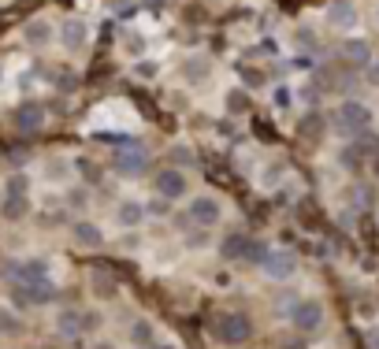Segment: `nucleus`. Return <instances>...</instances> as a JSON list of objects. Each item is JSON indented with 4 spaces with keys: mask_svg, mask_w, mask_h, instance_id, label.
I'll use <instances>...</instances> for the list:
<instances>
[{
    "mask_svg": "<svg viewBox=\"0 0 379 349\" xmlns=\"http://www.w3.org/2000/svg\"><path fill=\"white\" fill-rule=\"evenodd\" d=\"M264 256H268V245L257 242V238H249V234H227L224 238V260H230V264H257V268H261Z\"/></svg>",
    "mask_w": 379,
    "mask_h": 349,
    "instance_id": "1",
    "label": "nucleus"
},
{
    "mask_svg": "<svg viewBox=\"0 0 379 349\" xmlns=\"http://www.w3.org/2000/svg\"><path fill=\"white\" fill-rule=\"evenodd\" d=\"M212 330H216V338L224 346H242V342L253 338V319H249L246 312H224Z\"/></svg>",
    "mask_w": 379,
    "mask_h": 349,
    "instance_id": "2",
    "label": "nucleus"
},
{
    "mask_svg": "<svg viewBox=\"0 0 379 349\" xmlns=\"http://www.w3.org/2000/svg\"><path fill=\"white\" fill-rule=\"evenodd\" d=\"M335 126L342 134H365L372 126V108L360 104V100H342L335 112Z\"/></svg>",
    "mask_w": 379,
    "mask_h": 349,
    "instance_id": "3",
    "label": "nucleus"
},
{
    "mask_svg": "<svg viewBox=\"0 0 379 349\" xmlns=\"http://www.w3.org/2000/svg\"><path fill=\"white\" fill-rule=\"evenodd\" d=\"M12 293L19 305H49V301L60 297V286L52 279H30V282H15Z\"/></svg>",
    "mask_w": 379,
    "mask_h": 349,
    "instance_id": "4",
    "label": "nucleus"
},
{
    "mask_svg": "<svg viewBox=\"0 0 379 349\" xmlns=\"http://www.w3.org/2000/svg\"><path fill=\"white\" fill-rule=\"evenodd\" d=\"M112 168L123 174V179H138V174H145V168H149V156H145L142 145H123V149H116V156H112Z\"/></svg>",
    "mask_w": 379,
    "mask_h": 349,
    "instance_id": "5",
    "label": "nucleus"
},
{
    "mask_svg": "<svg viewBox=\"0 0 379 349\" xmlns=\"http://www.w3.org/2000/svg\"><path fill=\"white\" fill-rule=\"evenodd\" d=\"M261 271L268 279H290V275L298 271V256L290 249H268V256L261 260Z\"/></svg>",
    "mask_w": 379,
    "mask_h": 349,
    "instance_id": "6",
    "label": "nucleus"
},
{
    "mask_svg": "<svg viewBox=\"0 0 379 349\" xmlns=\"http://www.w3.org/2000/svg\"><path fill=\"white\" fill-rule=\"evenodd\" d=\"M97 327V316L94 312H82V308H63L56 316V330L63 338H75L82 330H94Z\"/></svg>",
    "mask_w": 379,
    "mask_h": 349,
    "instance_id": "7",
    "label": "nucleus"
},
{
    "mask_svg": "<svg viewBox=\"0 0 379 349\" xmlns=\"http://www.w3.org/2000/svg\"><path fill=\"white\" fill-rule=\"evenodd\" d=\"M290 324H294V330H301V335L316 330L323 324V305L320 301H298V305L290 308Z\"/></svg>",
    "mask_w": 379,
    "mask_h": 349,
    "instance_id": "8",
    "label": "nucleus"
},
{
    "mask_svg": "<svg viewBox=\"0 0 379 349\" xmlns=\"http://www.w3.org/2000/svg\"><path fill=\"white\" fill-rule=\"evenodd\" d=\"M219 216H224V208H219V201H216V197L201 194V197H193V201H190V219H193L197 227H212V223H219Z\"/></svg>",
    "mask_w": 379,
    "mask_h": 349,
    "instance_id": "9",
    "label": "nucleus"
},
{
    "mask_svg": "<svg viewBox=\"0 0 379 349\" xmlns=\"http://www.w3.org/2000/svg\"><path fill=\"white\" fill-rule=\"evenodd\" d=\"M56 38H60V45H63L67 52H78L82 45L89 41V26L82 23V19H63L60 30H56Z\"/></svg>",
    "mask_w": 379,
    "mask_h": 349,
    "instance_id": "10",
    "label": "nucleus"
},
{
    "mask_svg": "<svg viewBox=\"0 0 379 349\" xmlns=\"http://www.w3.org/2000/svg\"><path fill=\"white\" fill-rule=\"evenodd\" d=\"M323 19H327V26H335V30H354L357 26V8L349 4V0H335V4H327Z\"/></svg>",
    "mask_w": 379,
    "mask_h": 349,
    "instance_id": "11",
    "label": "nucleus"
},
{
    "mask_svg": "<svg viewBox=\"0 0 379 349\" xmlns=\"http://www.w3.org/2000/svg\"><path fill=\"white\" fill-rule=\"evenodd\" d=\"M156 190H160V197L168 201H179L182 194H186V174H182L179 168H168L156 174Z\"/></svg>",
    "mask_w": 379,
    "mask_h": 349,
    "instance_id": "12",
    "label": "nucleus"
},
{
    "mask_svg": "<svg viewBox=\"0 0 379 349\" xmlns=\"http://www.w3.org/2000/svg\"><path fill=\"white\" fill-rule=\"evenodd\" d=\"M12 279L15 282L49 279V264H45V260H19V264H12Z\"/></svg>",
    "mask_w": 379,
    "mask_h": 349,
    "instance_id": "13",
    "label": "nucleus"
},
{
    "mask_svg": "<svg viewBox=\"0 0 379 349\" xmlns=\"http://www.w3.org/2000/svg\"><path fill=\"white\" fill-rule=\"evenodd\" d=\"M41 123H45V108L41 104H23L19 112H15V126L26 134V131H41Z\"/></svg>",
    "mask_w": 379,
    "mask_h": 349,
    "instance_id": "14",
    "label": "nucleus"
},
{
    "mask_svg": "<svg viewBox=\"0 0 379 349\" xmlns=\"http://www.w3.org/2000/svg\"><path fill=\"white\" fill-rule=\"evenodd\" d=\"M179 71H182V78H186L190 86H197V82H205V78H208L212 63H208V56H190Z\"/></svg>",
    "mask_w": 379,
    "mask_h": 349,
    "instance_id": "15",
    "label": "nucleus"
},
{
    "mask_svg": "<svg viewBox=\"0 0 379 349\" xmlns=\"http://www.w3.org/2000/svg\"><path fill=\"white\" fill-rule=\"evenodd\" d=\"M23 38H26V45L41 49V45H49V41H52V26L45 23V19H34V23H26V26H23Z\"/></svg>",
    "mask_w": 379,
    "mask_h": 349,
    "instance_id": "16",
    "label": "nucleus"
},
{
    "mask_svg": "<svg viewBox=\"0 0 379 349\" xmlns=\"http://www.w3.org/2000/svg\"><path fill=\"white\" fill-rule=\"evenodd\" d=\"M75 242L82 249H100V245H105V234H100L97 223H75Z\"/></svg>",
    "mask_w": 379,
    "mask_h": 349,
    "instance_id": "17",
    "label": "nucleus"
},
{
    "mask_svg": "<svg viewBox=\"0 0 379 349\" xmlns=\"http://www.w3.org/2000/svg\"><path fill=\"white\" fill-rule=\"evenodd\" d=\"M342 56L354 63V67H368L372 63V49H368V41H346L342 45Z\"/></svg>",
    "mask_w": 379,
    "mask_h": 349,
    "instance_id": "18",
    "label": "nucleus"
},
{
    "mask_svg": "<svg viewBox=\"0 0 379 349\" xmlns=\"http://www.w3.org/2000/svg\"><path fill=\"white\" fill-rule=\"evenodd\" d=\"M116 219H119L123 227H138V223L145 219V208L138 205V201H123V205L116 208Z\"/></svg>",
    "mask_w": 379,
    "mask_h": 349,
    "instance_id": "19",
    "label": "nucleus"
},
{
    "mask_svg": "<svg viewBox=\"0 0 379 349\" xmlns=\"http://www.w3.org/2000/svg\"><path fill=\"white\" fill-rule=\"evenodd\" d=\"M26 208H30V201L26 197H15V194H4V205H0V216L4 219H23Z\"/></svg>",
    "mask_w": 379,
    "mask_h": 349,
    "instance_id": "20",
    "label": "nucleus"
},
{
    "mask_svg": "<svg viewBox=\"0 0 379 349\" xmlns=\"http://www.w3.org/2000/svg\"><path fill=\"white\" fill-rule=\"evenodd\" d=\"M26 190H30V179H26L23 171H15V174H8V182H4V194H15V197H26Z\"/></svg>",
    "mask_w": 379,
    "mask_h": 349,
    "instance_id": "21",
    "label": "nucleus"
},
{
    "mask_svg": "<svg viewBox=\"0 0 379 349\" xmlns=\"http://www.w3.org/2000/svg\"><path fill=\"white\" fill-rule=\"evenodd\" d=\"M320 126H323V119H320L316 112H309V115H301V119H298V134H301V137H316V134H320Z\"/></svg>",
    "mask_w": 379,
    "mask_h": 349,
    "instance_id": "22",
    "label": "nucleus"
},
{
    "mask_svg": "<svg viewBox=\"0 0 379 349\" xmlns=\"http://www.w3.org/2000/svg\"><path fill=\"white\" fill-rule=\"evenodd\" d=\"M131 338H134V346H149V342H153V327H149V319H138V324L131 327Z\"/></svg>",
    "mask_w": 379,
    "mask_h": 349,
    "instance_id": "23",
    "label": "nucleus"
},
{
    "mask_svg": "<svg viewBox=\"0 0 379 349\" xmlns=\"http://www.w3.org/2000/svg\"><path fill=\"white\" fill-rule=\"evenodd\" d=\"M19 330H23V324L15 319V312L0 308V335H8V338H12V335H19Z\"/></svg>",
    "mask_w": 379,
    "mask_h": 349,
    "instance_id": "24",
    "label": "nucleus"
},
{
    "mask_svg": "<svg viewBox=\"0 0 379 349\" xmlns=\"http://www.w3.org/2000/svg\"><path fill=\"white\" fill-rule=\"evenodd\" d=\"M279 179H283V164H272V168H264V174H261V186L272 190V186H279Z\"/></svg>",
    "mask_w": 379,
    "mask_h": 349,
    "instance_id": "25",
    "label": "nucleus"
},
{
    "mask_svg": "<svg viewBox=\"0 0 379 349\" xmlns=\"http://www.w3.org/2000/svg\"><path fill=\"white\" fill-rule=\"evenodd\" d=\"M227 108H230V112H246V108H249V97L238 93V89H230V93H227Z\"/></svg>",
    "mask_w": 379,
    "mask_h": 349,
    "instance_id": "26",
    "label": "nucleus"
},
{
    "mask_svg": "<svg viewBox=\"0 0 379 349\" xmlns=\"http://www.w3.org/2000/svg\"><path fill=\"white\" fill-rule=\"evenodd\" d=\"M190 160H193V153L186 149V145H175V149H171V164H182V168H186Z\"/></svg>",
    "mask_w": 379,
    "mask_h": 349,
    "instance_id": "27",
    "label": "nucleus"
},
{
    "mask_svg": "<svg viewBox=\"0 0 379 349\" xmlns=\"http://www.w3.org/2000/svg\"><path fill=\"white\" fill-rule=\"evenodd\" d=\"M49 179H67V160H49Z\"/></svg>",
    "mask_w": 379,
    "mask_h": 349,
    "instance_id": "28",
    "label": "nucleus"
},
{
    "mask_svg": "<svg viewBox=\"0 0 379 349\" xmlns=\"http://www.w3.org/2000/svg\"><path fill=\"white\" fill-rule=\"evenodd\" d=\"M145 212H149V216H168V212H171V205H168V197H160V201H153V205H149V208H145Z\"/></svg>",
    "mask_w": 379,
    "mask_h": 349,
    "instance_id": "29",
    "label": "nucleus"
},
{
    "mask_svg": "<svg viewBox=\"0 0 379 349\" xmlns=\"http://www.w3.org/2000/svg\"><path fill=\"white\" fill-rule=\"evenodd\" d=\"M78 171L86 174L89 182H97V164H94V160H78Z\"/></svg>",
    "mask_w": 379,
    "mask_h": 349,
    "instance_id": "30",
    "label": "nucleus"
},
{
    "mask_svg": "<svg viewBox=\"0 0 379 349\" xmlns=\"http://www.w3.org/2000/svg\"><path fill=\"white\" fill-rule=\"evenodd\" d=\"M365 78H368V86H379V60H372L365 67Z\"/></svg>",
    "mask_w": 379,
    "mask_h": 349,
    "instance_id": "31",
    "label": "nucleus"
},
{
    "mask_svg": "<svg viewBox=\"0 0 379 349\" xmlns=\"http://www.w3.org/2000/svg\"><path fill=\"white\" fill-rule=\"evenodd\" d=\"M279 346H283V349H305L301 338H279Z\"/></svg>",
    "mask_w": 379,
    "mask_h": 349,
    "instance_id": "32",
    "label": "nucleus"
},
{
    "mask_svg": "<svg viewBox=\"0 0 379 349\" xmlns=\"http://www.w3.org/2000/svg\"><path fill=\"white\" fill-rule=\"evenodd\" d=\"M97 349H116V346H108V342H100V346H97Z\"/></svg>",
    "mask_w": 379,
    "mask_h": 349,
    "instance_id": "33",
    "label": "nucleus"
},
{
    "mask_svg": "<svg viewBox=\"0 0 379 349\" xmlns=\"http://www.w3.org/2000/svg\"><path fill=\"white\" fill-rule=\"evenodd\" d=\"M142 4H156V0H142Z\"/></svg>",
    "mask_w": 379,
    "mask_h": 349,
    "instance_id": "34",
    "label": "nucleus"
},
{
    "mask_svg": "<svg viewBox=\"0 0 379 349\" xmlns=\"http://www.w3.org/2000/svg\"><path fill=\"white\" fill-rule=\"evenodd\" d=\"M0 82H4V67H0Z\"/></svg>",
    "mask_w": 379,
    "mask_h": 349,
    "instance_id": "35",
    "label": "nucleus"
}]
</instances>
